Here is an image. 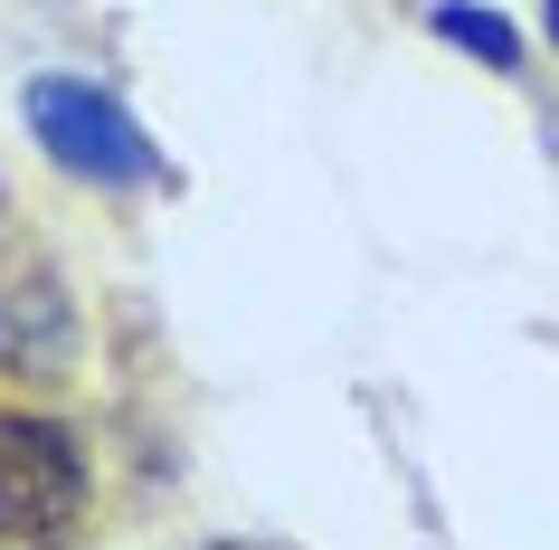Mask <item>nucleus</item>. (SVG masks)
<instances>
[{
  "label": "nucleus",
  "mask_w": 559,
  "mask_h": 550,
  "mask_svg": "<svg viewBox=\"0 0 559 550\" xmlns=\"http://www.w3.org/2000/svg\"><path fill=\"white\" fill-rule=\"evenodd\" d=\"M29 133L58 152L76 180H115V190H123V180H152V172H162L152 143L123 124L115 95H105V86H76V77H38V86H29Z\"/></svg>",
  "instance_id": "1"
},
{
  "label": "nucleus",
  "mask_w": 559,
  "mask_h": 550,
  "mask_svg": "<svg viewBox=\"0 0 559 550\" xmlns=\"http://www.w3.org/2000/svg\"><path fill=\"white\" fill-rule=\"evenodd\" d=\"M86 513V456L76 436L48 418H0V531L10 541H48Z\"/></svg>",
  "instance_id": "2"
},
{
  "label": "nucleus",
  "mask_w": 559,
  "mask_h": 550,
  "mask_svg": "<svg viewBox=\"0 0 559 550\" xmlns=\"http://www.w3.org/2000/svg\"><path fill=\"white\" fill-rule=\"evenodd\" d=\"M67 351H76V314H67L58 285H10L0 294V361L29 379H58Z\"/></svg>",
  "instance_id": "3"
},
{
  "label": "nucleus",
  "mask_w": 559,
  "mask_h": 550,
  "mask_svg": "<svg viewBox=\"0 0 559 550\" xmlns=\"http://www.w3.org/2000/svg\"><path fill=\"white\" fill-rule=\"evenodd\" d=\"M437 30L455 38V48H465V58H484V67H502V77H512V67H522V38L502 30L493 10H465V0H437Z\"/></svg>",
  "instance_id": "4"
},
{
  "label": "nucleus",
  "mask_w": 559,
  "mask_h": 550,
  "mask_svg": "<svg viewBox=\"0 0 559 550\" xmlns=\"http://www.w3.org/2000/svg\"><path fill=\"white\" fill-rule=\"evenodd\" d=\"M550 38H559V0H550Z\"/></svg>",
  "instance_id": "5"
}]
</instances>
